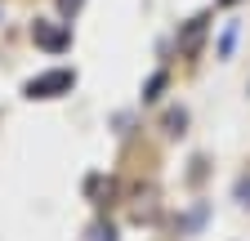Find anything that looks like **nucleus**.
Listing matches in <instances>:
<instances>
[{
    "label": "nucleus",
    "mask_w": 250,
    "mask_h": 241,
    "mask_svg": "<svg viewBox=\"0 0 250 241\" xmlns=\"http://www.w3.org/2000/svg\"><path fill=\"white\" fill-rule=\"evenodd\" d=\"M72 85H76V72L58 67V72H45L36 80H27V99H58V94H67Z\"/></svg>",
    "instance_id": "1"
},
{
    "label": "nucleus",
    "mask_w": 250,
    "mask_h": 241,
    "mask_svg": "<svg viewBox=\"0 0 250 241\" xmlns=\"http://www.w3.org/2000/svg\"><path fill=\"white\" fill-rule=\"evenodd\" d=\"M241 197H246V205H250V183H246V179H241V188H237Z\"/></svg>",
    "instance_id": "4"
},
{
    "label": "nucleus",
    "mask_w": 250,
    "mask_h": 241,
    "mask_svg": "<svg viewBox=\"0 0 250 241\" xmlns=\"http://www.w3.org/2000/svg\"><path fill=\"white\" fill-rule=\"evenodd\" d=\"M31 36H36V45L49 49V54H62V49L72 45V36L62 32V27H49V22H36V27H31Z\"/></svg>",
    "instance_id": "2"
},
{
    "label": "nucleus",
    "mask_w": 250,
    "mask_h": 241,
    "mask_svg": "<svg viewBox=\"0 0 250 241\" xmlns=\"http://www.w3.org/2000/svg\"><path fill=\"white\" fill-rule=\"evenodd\" d=\"M219 5H232V0H219Z\"/></svg>",
    "instance_id": "5"
},
{
    "label": "nucleus",
    "mask_w": 250,
    "mask_h": 241,
    "mask_svg": "<svg viewBox=\"0 0 250 241\" xmlns=\"http://www.w3.org/2000/svg\"><path fill=\"white\" fill-rule=\"evenodd\" d=\"M81 5H85V0H58V9H62V14H76Z\"/></svg>",
    "instance_id": "3"
}]
</instances>
